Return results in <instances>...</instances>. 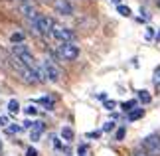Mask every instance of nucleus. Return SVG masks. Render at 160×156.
Listing matches in <instances>:
<instances>
[{
    "mask_svg": "<svg viewBox=\"0 0 160 156\" xmlns=\"http://www.w3.org/2000/svg\"><path fill=\"white\" fill-rule=\"evenodd\" d=\"M52 38L58 40L59 43H65V42H75V32L67 26H61V24H53L52 28Z\"/></svg>",
    "mask_w": 160,
    "mask_h": 156,
    "instance_id": "nucleus-5",
    "label": "nucleus"
},
{
    "mask_svg": "<svg viewBox=\"0 0 160 156\" xmlns=\"http://www.w3.org/2000/svg\"><path fill=\"white\" fill-rule=\"evenodd\" d=\"M115 107H117L115 101H105V109H107V111H113Z\"/></svg>",
    "mask_w": 160,
    "mask_h": 156,
    "instance_id": "nucleus-24",
    "label": "nucleus"
},
{
    "mask_svg": "<svg viewBox=\"0 0 160 156\" xmlns=\"http://www.w3.org/2000/svg\"><path fill=\"white\" fill-rule=\"evenodd\" d=\"M20 2H22V0H20Z\"/></svg>",
    "mask_w": 160,
    "mask_h": 156,
    "instance_id": "nucleus-35",
    "label": "nucleus"
},
{
    "mask_svg": "<svg viewBox=\"0 0 160 156\" xmlns=\"http://www.w3.org/2000/svg\"><path fill=\"white\" fill-rule=\"evenodd\" d=\"M156 4H158V8H160V0H156Z\"/></svg>",
    "mask_w": 160,
    "mask_h": 156,
    "instance_id": "nucleus-30",
    "label": "nucleus"
},
{
    "mask_svg": "<svg viewBox=\"0 0 160 156\" xmlns=\"http://www.w3.org/2000/svg\"><path fill=\"white\" fill-rule=\"evenodd\" d=\"M144 117V111L142 109H132L128 111V121H138V118Z\"/></svg>",
    "mask_w": 160,
    "mask_h": 156,
    "instance_id": "nucleus-13",
    "label": "nucleus"
},
{
    "mask_svg": "<svg viewBox=\"0 0 160 156\" xmlns=\"http://www.w3.org/2000/svg\"><path fill=\"white\" fill-rule=\"evenodd\" d=\"M58 53H59V58L65 59V61H75L79 58V53H81V49H79V46L75 42H65V43H59Z\"/></svg>",
    "mask_w": 160,
    "mask_h": 156,
    "instance_id": "nucleus-3",
    "label": "nucleus"
},
{
    "mask_svg": "<svg viewBox=\"0 0 160 156\" xmlns=\"http://www.w3.org/2000/svg\"><path fill=\"white\" fill-rule=\"evenodd\" d=\"M138 101H140V103H144V105H148V103L152 101L150 93L146 91V89H140V91H138Z\"/></svg>",
    "mask_w": 160,
    "mask_h": 156,
    "instance_id": "nucleus-14",
    "label": "nucleus"
},
{
    "mask_svg": "<svg viewBox=\"0 0 160 156\" xmlns=\"http://www.w3.org/2000/svg\"><path fill=\"white\" fill-rule=\"evenodd\" d=\"M142 146H144L150 154H160V138H158L156 134H152V136H148V138H144V140H142Z\"/></svg>",
    "mask_w": 160,
    "mask_h": 156,
    "instance_id": "nucleus-8",
    "label": "nucleus"
},
{
    "mask_svg": "<svg viewBox=\"0 0 160 156\" xmlns=\"http://www.w3.org/2000/svg\"><path fill=\"white\" fill-rule=\"evenodd\" d=\"M158 40H160V32H158Z\"/></svg>",
    "mask_w": 160,
    "mask_h": 156,
    "instance_id": "nucleus-33",
    "label": "nucleus"
},
{
    "mask_svg": "<svg viewBox=\"0 0 160 156\" xmlns=\"http://www.w3.org/2000/svg\"><path fill=\"white\" fill-rule=\"evenodd\" d=\"M53 146L58 148V150H63V144H61V142H59V138H55V136H53Z\"/></svg>",
    "mask_w": 160,
    "mask_h": 156,
    "instance_id": "nucleus-26",
    "label": "nucleus"
},
{
    "mask_svg": "<svg viewBox=\"0 0 160 156\" xmlns=\"http://www.w3.org/2000/svg\"><path fill=\"white\" fill-rule=\"evenodd\" d=\"M20 12H22V16L26 18L30 24L40 16V10H38V6H36L34 0H22L20 2Z\"/></svg>",
    "mask_w": 160,
    "mask_h": 156,
    "instance_id": "nucleus-6",
    "label": "nucleus"
},
{
    "mask_svg": "<svg viewBox=\"0 0 160 156\" xmlns=\"http://www.w3.org/2000/svg\"><path fill=\"white\" fill-rule=\"evenodd\" d=\"M113 2H115V4H117V6H119V4H121V0H113Z\"/></svg>",
    "mask_w": 160,
    "mask_h": 156,
    "instance_id": "nucleus-29",
    "label": "nucleus"
},
{
    "mask_svg": "<svg viewBox=\"0 0 160 156\" xmlns=\"http://www.w3.org/2000/svg\"><path fill=\"white\" fill-rule=\"evenodd\" d=\"M59 134H61V138H63L65 142H71V140H73V136H75V133H73V128H71V127H63Z\"/></svg>",
    "mask_w": 160,
    "mask_h": 156,
    "instance_id": "nucleus-10",
    "label": "nucleus"
},
{
    "mask_svg": "<svg viewBox=\"0 0 160 156\" xmlns=\"http://www.w3.org/2000/svg\"><path fill=\"white\" fill-rule=\"evenodd\" d=\"M121 107H122V111H127V113H128V111H132L134 107H137V101H134V99H132V101H125Z\"/></svg>",
    "mask_w": 160,
    "mask_h": 156,
    "instance_id": "nucleus-18",
    "label": "nucleus"
},
{
    "mask_svg": "<svg viewBox=\"0 0 160 156\" xmlns=\"http://www.w3.org/2000/svg\"><path fill=\"white\" fill-rule=\"evenodd\" d=\"M53 10L59 16H73V6L69 0H53Z\"/></svg>",
    "mask_w": 160,
    "mask_h": 156,
    "instance_id": "nucleus-7",
    "label": "nucleus"
},
{
    "mask_svg": "<svg viewBox=\"0 0 160 156\" xmlns=\"http://www.w3.org/2000/svg\"><path fill=\"white\" fill-rule=\"evenodd\" d=\"M36 103H40V105H44V107L48 109V111H52L53 109V105H55V101H53V97H40Z\"/></svg>",
    "mask_w": 160,
    "mask_h": 156,
    "instance_id": "nucleus-11",
    "label": "nucleus"
},
{
    "mask_svg": "<svg viewBox=\"0 0 160 156\" xmlns=\"http://www.w3.org/2000/svg\"><path fill=\"white\" fill-rule=\"evenodd\" d=\"M115 138H117V140H122V138H125V128H122V127L115 133Z\"/></svg>",
    "mask_w": 160,
    "mask_h": 156,
    "instance_id": "nucleus-22",
    "label": "nucleus"
},
{
    "mask_svg": "<svg viewBox=\"0 0 160 156\" xmlns=\"http://www.w3.org/2000/svg\"><path fill=\"white\" fill-rule=\"evenodd\" d=\"M22 124H18V123H12V124H8V127H6V133L8 134H18V133H22Z\"/></svg>",
    "mask_w": 160,
    "mask_h": 156,
    "instance_id": "nucleus-15",
    "label": "nucleus"
},
{
    "mask_svg": "<svg viewBox=\"0 0 160 156\" xmlns=\"http://www.w3.org/2000/svg\"><path fill=\"white\" fill-rule=\"evenodd\" d=\"M134 156H142V154H134Z\"/></svg>",
    "mask_w": 160,
    "mask_h": 156,
    "instance_id": "nucleus-32",
    "label": "nucleus"
},
{
    "mask_svg": "<svg viewBox=\"0 0 160 156\" xmlns=\"http://www.w3.org/2000/svg\"><path fill=\"white\" fill-rule=\"evenodd\" d=\"M44 2H50V0H44Z\"/></svg>",
    "mask_w": 160,
    "mask_h": 156,
    "instance_id": "nucleus-34",
    "label": "nucleus"
},
{
    "mask_svg": "<svg viewBox=\"0 0 160 156\" xmlns=\"http://www.w3.org/2000/svg\"><path fill=\"white\" fill-rule=\"evenodd\" d=\"M26 156H40V152L36 150V148L30 146V148H26Z\"/></svg>",
    "mask_w": 160,
    "mask_h": 156,
    "instance_id": "nucleus-23",
    "label": "nucleus"
},
{
    "mask_svg": "<svg viewBox=\"0 0 160 156\" xmlns=\"http://www.w3.org/2000/svg\"><path fill=\"white\" fill-rule=\"evenodd\" d=\"M152 81H154V85H156V87H160V65L154 69V77H152Z\"/></svg>",
    "mask_w": 160,
    "mask_h": 156,
    "instance_id": "nucleus-20",
    "label": "nucleus"
},
{
    "mask_svg": "<svg viewBox=\"0 0 160 156\" xmlns=\"http://www.w3.org/2000/svg\"><path fill=\"white\" fill-rule=\"evenodd\" d=\"M44 130H46V123L44 121H34V127L30 128V140H32V142H38L40 136L44 134Z\"/></svg>",
    "mask_w": 160,
    "mask_h": 156,
    "instance_id": "nucleus-9",
    "label": "nucleus"
},
{
    "mask_svg": "<svg viewBox=\"0 0 160 156\" xmlns=\"http://www.w3.org/2000/svg\"><path fill=\"white\" fill-rule=\"evenodd\" d=\"M53 24H55V22L52 20L50 16L40 14V16L32 22V28H34V32H36V34H40V36H50V34H52Z\"/></svg>",
    "mask_w": 160,
    "mask_h": 156,
    "instance_id": "nucleus-4",
    "label": "nucleus"
},
{
    "mask_svg": "<svg viewBox=\"0 0 160 156\" xmlns=\"http://www.w3.org/2000/svg\"><path fill=\"white\" fill-rule=\"evenodd\" d=\"M101 136V133L99 130H93V133H87V138H99Z\"/></svg>",
    "mask_w": 160,
    "mask_h": 156,
    "instance_id": "nucleus-25",
    "label": "nucleus"
},
{
    "mask_svg": "<svg viewBox=\"0 0 160 156\" xmlns=\"http://www.w3.org/2000/svg\"><path fill=\"white\" fill-rule=\"evenodd\" d=\"M0 127H8V118L6 117H0Z\"/></svg>",
    "mask_w": 160,
    "mask_h": 156,
    "instance_id": "nucleus-28",
    "label": "nucleus"
},
{
    "mask_svg": "<svg viewBox=\"0 0 160 156\" xmlns=\"http://www.w3.org/2000/svg\"><path fill=\"white\" fill-rule=\"evenodd\" d=\"M113 128H115V123H113V121H109V123L103 124V133H111Z\"/></svg>",
    "mask_w": 160,
    "mask_h": 156,
    "instance_id": "nucleus-21",
    "label": "nucleus"
},
{
    "mask_svg": "<svg viewBox=\"0 0 160 156\" xmlns=\"http://www.w3.org/2000/svg\"><path fill=\"white\" fill-rule=\"evenodd\" d=\"M42 69H44V75H46V81H50V83H59L61 79V71L58 63H55L53 59L46 58L44 61H42Z\"/></svg>",
    "mask_w": 160,
    "mask_h": 156,
    "instance_id": "nucleus-2",
    "label": "nucleus"
},
{
    "mask_svg": "<svg viewBox=\"0 0 160 156\" xmlns=\"http://www.w3.org/2000/svg\"><path fill=\"white\" fill-rule=\"evenodd\" d=\"M0 148H2V140H0Z\"/></svg>",
    "mask_w": 160,
    "mask_h": 156,
    "instance_id": "nucleus-31",
    "label": "nucleus"
},
{
    "mask_svg": "<svg viewBox=\"0 0 160 156\" xmlns=\"http://www.w3.org/2000/svg\"><path fill=\"white\" fill-rule=\"evenodd\" d=\"M117 12H119L121 16H125V18H128V16L132 14L131 8H128V6H125V4H119V6H117Z\"/></svg>",
    "mask_w": 160,
    "mask_h": 156,
    "instance_id": "nucleus-16",
    "label": "nucleus"
},
{
    "mask_svg": "<svg viewBox=\"0 0 160 156\" xmlns=\"http://www.w3.org/2000/svg\"><path fill=\"white\" fill-rule=\"evenodd\" d=\"M10 65L14 67V71L20 75V79L24 81V83H28V85H38V83H42V79L38 75V69H32V67L24 65L20 59L14 58V55H12V59H10Z\"/></svg>",
    "mask_w": 160,
    "mask_h": 156,
    "instance_id": "nucleus-1",
    "label": "nucleus"
},
{
    "mask_svg": "<svg viewBox=\"0 0 160 156\" xmlns=\"http://www.w3.org/2000/svg\"><path fill=\"white\" fill-rule=\"evenodd\" d=\"M24 113H26L28 117H36V115H38V109H36L34 105H28V107L24 109Z\"/></svg>",
    "mask_w": 160,
    "mask_h": 156,
    "instance_id": "nucleus-19",
    "label": "nucleus"
},
{
    "mask_svg": "<svg viewBox=\"0 0 160 156\" xmlns=\"http://www.w3.org/2000/svg\"><path fill=\"white\" fill-rule=\"evenodd\" d=\"M152 38H154V30L148 28V32H146V40H152Z\"/></svg>",
    "mask_w": 160,
    "mask_h": 156,
    "instance_id": "nucleus-27",
    "label": "nucleus"
},
{
    "mask_svg": "<svg viewBox=\"0 0 160 156\" xmlns=\"http://www.w3.org/2000/svg\"><path fill=\"white\" fill-rule=\"evenodd\" d=\"M8 113L10 115H18V113H20V103H18L16 99H10V101H8Z\"/></svg>",
    "mask_w": 160,
    "mask_h": 156,
    "instance_id": "nucleus-12",
    "label": "nucleus"
},
{
    "mask_svg": "<svg viewBox=\"0 0 160 156\" xmlns=\"http://www.w3.org/2000/svg\"><path fill=\"white\" fill-rule=\"evenodd\" d=\"M10 42L12 43H22L24 42V34L22 32H14V34L10 36Z\"/></svg>",
    "mask_w": 160,
    "mask_h": 156,
    "instance_id": "nucleus-17",
    "label": "nucleus"
}]
</instances>
